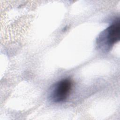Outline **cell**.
<instances>
[{
	"label": "cell",
	"mask_w": 120,
	"mask_h": 120,
	"mask_svg": "<svg viewBox=\"0 0 120 120\" xmlns=\"http://www.w3.org/2000/svg\"><path fill=\"white\" fill-rule=\"evenodd\" d=\"M120 25L119 20L116 21L102 33L97 41L104 49H109L120 39Z\"/></svg>",
	"instance_id": "obj_1"
},
{
	"label": "cell",
	"mask_w": 120,
	"mask_h": 120,
	"mask_svg": "<svg viewBox=\"0 0 120 120\" xmlns=\"http://www.w3.org/2000/svg\"><path fill=\"white\" fill-rule=\"evenodd\" d=\"M72 86L73 83L70 79H62L52 86L49 98L54 102H62L65 101L69 96Z\"/></svg>",
	"instance_id": "obj_2"
}]
</instances>
